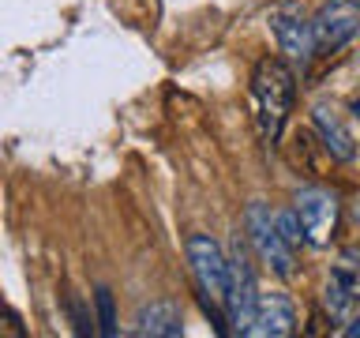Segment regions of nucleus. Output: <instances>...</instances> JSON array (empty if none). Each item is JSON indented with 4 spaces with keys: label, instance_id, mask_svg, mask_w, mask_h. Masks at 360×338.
<instances>
[{
    "label": "nucleus",
    "instance_id": "f257e3e1",
    "mask_svg": "<svg viewBox=\"0 0 360 338\" xmlns=\"http://www.w3.org/2000/svg\"><path fill=\"white\" fill-rule=\"evenodd\" d=\"M292 98H297V75L285 56H263L252 72V101H255V124L266 146L281 139V128L289 120Z\"/></svg>",
    "mask_w": 360,
    "mask_h": 338
},
{
    "label": "nucleus",
    "instance_id": "f03ea898",
    "mask_svg": "<svg viewBox=\"0 0 360 338\" xmlns=\"http://www.w3.org/2000/svg\"><path fill=\"white\" fill-rule=\"evenodd\" d=\"M225 259H229V282H225V297H221L225 323H229L236 334H248L255 304H259V282H255V267H252V259H248V248L240 244V237H233Z\"/></svg>",
    "mask_w": 360,
    "mask_h": 338
},
{
    "label": "nucleus",
    "instance_id": "7ed1b4c3",
    "mask_svg": "<svg viewBox=\"0 0 360 338\" xmlns=\"http://www.w3.org/2000/svg\"><path fill=\"white\" fill-rule=\"evenodd\" d=\"M244 230H248V241H252L255 256L263 259L278 278L297 275L292 248L285 244V237H281V230H278V222H274V214H270L266 203H252V207L244 211Z\"/></svg>",
    "mask_w": 360,
    "mask_h": 338
},
{
    "label": "nucleus",
    "instance_id": "20e7f679",
    "mask_svg": "<svg viewBox=\"0 0 360 338\" xmlns=\"http://www.w3.org/2000/svg\"><path fill=\"white\" fill-rule=\"evenodd\" d=\"M360 34V0H326L311 15V49L338 53Z\"/></svg>",
    "mask_w": 360,
    "mask_h": 338
},
{
    "label": "nucleus",
    "instance_id": "39448f33",
    "mask_svg": "<svg viewBox=\"0 0 360 338\" xmlns=\"http://www.w3.org/2000/svg\"><path fill=\"white\" fill-rule=\"evenodd\" d=\"M266 27L274 34L278 49L289 56V61H311L315 49H311V15L304 11L297 0H278L270 4L266 11Z\"/></svg>",
    "mask_w": 360,
    "mask_h": 338
},
{
    "label": "nucleus",
    "instance_id": "423d86ee",
    "mask_svg": "<svg viewBox=\"0 0 360 338\" xmlns=\"http://www.w3.org/2000/svg\"><path fill=\"white\" fill-rule=\"evenodd\" d=\"M297 222H300V233H304V244L311 248H326L330 237L338 230V199L334 192L326 188H304L297 196Z\"/></svg>",
    "mask_w": 360,
    "mask_h": 338
},
{
    "label": "nucleus",
    "instance_id": "0eeeda50",
    "mask_svg": "<svg viewBox=\"0 0 360 338\" xmlns=\"http://www.w3.org/2000/svg\"><path fill=\"white\" fill-rule=\"evenodd\" d=\"M188 263L191 275L199 282V293H210L214 301L225 297V282H229V259H225L221 244L207 233H191L188 237Z\"/></svg>",
    "mask_w": 360,
    "mask_h": 338
},
{
    "label": "nucleus",
    "instance_id": "6e6552de",
    "mask_svg": "<svg viewBox=\"0 0 360 338\" xmlns=\"http://www.w3.org/2000/svg\"><path fill=\"white\" fill-rule=\"evenodd\" d=\"M323 301H326L330 320H345L360 304V244L342 248V256H338V263L330 270V282L323 289Z\"/></svg>",
    "mask_w": 360,
    "mask_h": 338
},
{
    "label": "nucleus",
    "instance_id": "1a4fd4ad",
    "mask_svg": "<svg viewBox=\"0 0 360 338\" xmlns=\"http://www.w3.org/2000/svg\"><path fill=\"white\" fill-rule=\"evenodd\" d=\"M292 331H297V308H292L289 293H281V289L259 293V304H255L248 334L252 338H285Z\"/></svg>",
    "mask_w": 360,
    "mask_h": 338
},
{
    "label": "nucleus",
    "instance_id": "9d476101",
    "mask_svg": "<svg viewBox=\"0 0 360 338\" xmlns=\"http://www.w3.org/2000/svg\"><path fill=\"white\" fill-rule=\"evenodd\" d=\"M311 124L319 132V139L326 146V154L338 158V162H353L356 158V143H353V132L345 128V120L338 117L330 106H315L311 109Z\"/></svg>",
    "mask_w": 360,
    "mask_h": 338
},
{
    "label": "nucleus",
    "instance_id": "9b49d317",
    "mask_svg": "<svg viewBox=\"0 0 360 338\" xmlns=\"http://www.w3.org/2000/svg\"><path fill=\"white\" fill-rule=\"evenodd\" d=\"M131 334H139V338H180L184 334V327H180V308L169 301L146 304V308H139V315H135Z\"/></svg>",
    "mask_w": 360,
    "mask_h": 338
},
{
    "label": "nucleus",
    "instance_id": "f8f14e48",
    "mask_svg": "<svg viewBox=\"0 0 360 338\" xmlns=\"http://www.w3.org/2000/svg\"><path fill=\"white\" fill-rule=\"evenodd\" d=\"M94 308H98V334H105V338H117L120 334V323H117V308H112V293L105 286H98L94 289Z\"/></svg>",
    "mask_w": 360,
    "mask_h": 338
},
{
    "label": "nucleus",
    "instance_id": "ddd939ff",
    "mask_svg": "<svg viewBox=\"0 0 360 338\" xmlns=\"http://www.w3.org/2000/svg\"><path fill=\"white\" fill-rule=\"evenodd\" d=\"M281 237H285L289 248H300L304 244V233H300V222H297V211H285V214H274Z\"/></svg>",
    "mask_w": 360,
    "mask_h": 338
},
{
    "label": "nucleus",
    "instance_id": "4468645a",
    "mask_svg": "<svg viewBox=\"0 0 360 338\" xmlns=\"http://www.w3.org/2000/svg\"><path fill=\"white\" fill-rule=\"evenodd\" d=\"M0 334H11V338H22L27 334V327L19 323V315L15 312H8V308H0Z\"/></svg>",
    "mask_w": 360,
    "mask_h": 338
},
{
    "label": "nucleus",
    "instance_id": "2eb2a0df",
    "mask_svg": "<svg viewBox=\"0 0 360 338\" xmlns=\"http://www.w3.org/2000/svg\"><path fill=\"white\" fill-rule=\"evenodd\" d=\"M342 334H345V338H360V315H353V323H349Z\"/></svg>",
    "mask_w": 360,
    "mask_h": 338
},
{
    "label": "nucleus",
    "instance_id": "dca6fc26",
    "mask_svg": "<svg viewBox=\"0 0 360 338\" xmlns=\"http://www.w3.org/2000/svg\"><path fill=\"white\" fill-rule=\"evenodd\" d=\"M356 222H360V199H356Z\"/></svg>",
    "mask_w": 360,
    "mask_h": 338
}]
</instances>
